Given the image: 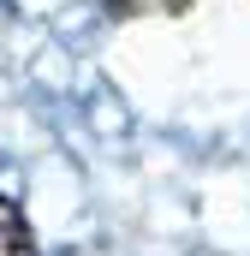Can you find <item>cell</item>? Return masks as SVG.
I'll return each instance as SVG.
<instances>
[{"label":"cell","instance_id":"obj_2","mask_svg":"<svg viewBox=\"0 0 250 256\" xmlns=\"http://www.w3.org/2000/svg\"><path fill=\"white\" fill-rule=\"evenodd\" d=\"M114 18H137V12H167V18H179V12H190L196 0H102Z\"/></svg>","mask_w":250,"mask_h":256},{"label":"cell","instance_id":"obj_1","mask_svg":"<svg viewBox=\"0 0 250 256\" xmlns=\"http://www.w3.org/2000/svg\"><path fill=\"white\" fill-rule=\"evenodd\" d=\"M0 256H36V232L6 191H0Z\"/></svg>","mask_w":250,"mask_h":256}]
</instances>
